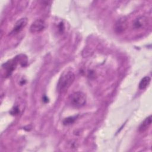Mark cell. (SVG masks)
I'll list each match as a JSON object with an SVG mask.
<instances>
[{
  "mask_svg": "<svg viewBox=\"0 0 152 152\" xmlns=\"http://www.w3.org/2000/svg\"><path fill=\"white\" fill-rule=\"evenodd\" d=\"M75 79V74L71 71H64L60 76L57 83V90L60 94L67 91Z\"/></svg>",
  "mask_w": 152,
  "mask_h": 152,
  "instance_id": "cell-1",
  "label": "cell"
},
{
  "mask_svg": "<svg viewBox=\"0 0 152 152\" xmlns=\"http://www.w3.org/2000/svg\"><path fill=\"white\" fill-rule=\"evenodd\" d=\"M70 104L74 107H81L86 103V96L81 91H76L71 94L69 98Z\"/></svg>",
  "mask_w": 152,
  "mask_h": 152,
  "instance_id": "cell-2",
  "label": "cell"
},
{
  "mask_svg": "<svg viewBox=\"0 0 152 152\" xmlns=\"http://www.w3.org/2000/svg\"><path fill=\"white\" fill-rule=\"evenodd\" d=\"M148 24V18L144 15L135 18L132 22V28L134 30H140L145 27Z\"/></svg>",
  "mask_w": 152,
  "mask_h": 152,
  "instance_id": "cell-3",
  "label": "cell"
},
{
  "mask_svg": "<svg viewBox=\"0 0 152 152\" xmlns=\"http://www.w3.org/2000/svg\"><path fill=\"white\" fill-rule=\"evenodd\" d=\"M45 28V22L40 20H36L30 27V31L31 33H39L42 31Z\"/></svg>",
  "mask_w": 152,
  "mask_h": 152,
  "instance_id": "cell-4",
  "label": "cell"
},
{
  "mask_svg": "<svg viewBox=\"0 0 152 152\" xmlns=\"http://www.w3.org/2000/svg\"><path fill=\"white\" fill-rule=\"evenodd\" d=\"M128 21L126 18L122 17L117 20L115 26V30L117 33H122L126 29Z\"/></svg>",
  "mask_w": 152,
  "mask_h": 152,
  "instance_id": "cell-5",
  "label": "cell"
},
{
  "mask_svg": "<svg viewBox=\"0 0 152 152\" xmlns=\"http://www.w3.org/2000/svg\"><path fill=\"white\" fill-rule=\"evenodd\" d=\"M27 18L26 17L21 18L19 20H18L12 31V33H18L20 32L27 25Z\"/></svg>",
  "mask_w": 152,
  "mask_h": 152,
  "instance_id": "cell-6",
  "label": "cell"
},
{
  "mask_svg": "<svg viewBox=\"0 0 152 152\" xmlns=\"http://www.w3.org/2000/svg\"><path fill=\"white\" fill-rule=\"evenodd\" d=\"M16 62H17V58H15L14 59L10 60L8 62L4 63V65H2L3 68L7 70V72L8 74V75H10L13 71V70L15 69L17 65Z\"/></svg>",
  "mask_w": 152,
  "mask_h": 152,
  "instance_id": "cell-7",
  "label": "cell"
},
{
  "mask_svg": "<svg viewBox=\"0 0 152 152\" xmlns=\"http://www.w3.org/2000/svg\"><path fill=\"white\" fill-rule=\"evenodd\" d=\"M151 124V116L150 115L146 118L140 125L138 127V131L141 132H143L147 130Z\"/></svg>",
  "mask_w": 152,
  "mask_h": 152,
  "instance_id": "cell-8",
  "label": "cell"
},
{
  "mask_svg": "<svg viewBox=\"0 0 152 152\" xmlns=\"http://www.w3.org/2000/svg\"><path fill=\"white\" fill-rule=\"evenodd\" d=\"M150 81H151V78L150 77L145 76L143 77L139 83V85H138L139 88L140 90H144L147 87L150 83Z\"/></svg>",
  "mask_w": 152,
  "mask_h": 152,
  "instance_id": "cell-9",
  "label": "cell"
},
{
  "mask_svg": "<svg viewBox=\"0 0 152 152\" xmlns=\"http://www.w3.org/2000/svg\"><path fill=\"white\" fill-rule=\"evenodd\" d=\"M75 119H76V116H75V117H74V116L69 117V118H65V119L64 120L63 124H64V125H70V124H72L75 121Z\"/></svg>",
  "mask_w": 152,
  "mask_h": 152,
  "instance_id": "cell-10",
  "label": "cell"
}]
</instances>
